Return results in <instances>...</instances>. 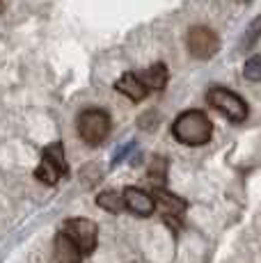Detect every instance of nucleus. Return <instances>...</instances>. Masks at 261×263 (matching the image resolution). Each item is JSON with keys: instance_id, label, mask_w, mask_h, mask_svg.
Here are the masks:
<instances>
[{"instance_id": "nucleus-1", "label": "nucleus", "mask_w": 261, "mask_h": 263, "mask_svg": "<svg viewBox=\"0 0 261 263\" xmlns=\"http://www.w3.org/2000/svg\"><path fill=\"white\" fill-rule=\"evenodd\" d=\"M172 135L185 146H202L213 138V124L202 110H185L174 121Z\"/></svg>"}, {"instance_id": "nucleus-2", "label": "nucleus", "mask_w": 261, "mask_h": 263, "mask_svg": "<svg viewBox=\"0 0 261 263\" xmlns=\"http://www.w3.org/2000/svg\"><path fill=\"white\" fill-rule=\"evenodd\" d=\"M78 135L85 144L99 146L110 135V115L99 108H87L78 115Z\"/></svg>"}, {"instance_id": "nucleus-3", "label": "nucleus", "mask_w": 261, "mask_h": 263, "mask_svg": "<svg viewBox=\"0 0 261 263\" xmlns=\"http://www.w3.org/2000/svg\"><path fill=\"white\" fill-rule=\"evenodd\" d=\"M207 101L218 110L222 117H227L234 124H240V121L248 119V105L240 99L238 94L229 92L225 87H211L207 94Z\"/></svg>"}, {"instance_id": "nucleus-4", "label": "nucleus", "mask_w": 261, "mask_h": 263, "mask_svg": "<svg viewBox=\"0 0 261 263\" xmlns=\"http://www.w3.org/2000/svg\"><path fill=\"white\" fill-rule=\"evenodd\" d=\"M64 234L76 242L83 254H92L94 247H97L99 227L97 222L87 220V217H71V220L64 222Z\"/></svg>"}, {"instance_id": "nucleus-5", "label": "nucleus", "mask_w": 261, "mask_h": 263, "mask_svg": "<svg viewBox=\"0 0 261 263\" xmlns=\"http://www.w3.org/2000/svg\"><path fill=\"white\" fill-rule=\"evenodd\" d=\"M220 48V39L218 34L211 28H204V25H195L188 32V50L193 58L197 60H209L218 53Z\"/></svg>"}, {"instance_id": "nucleus-6", "label": "nucleus", "mask_w": 261, "mask_h": 263, "mask_svg": "<svg viewBox=\"0 0 261 263\" xmlns=\"http://www.w3.org/2000/svg\"><path fill=\"white\" fill-rule=\"evenodd\" d=\"M124 204H126V209L130 213H135L140 217H149L154 213V209H156L154 197H149L147 192L140 188H133V185L124 190Z\"/></svg>"}, {"instance_id": "nucleus-7", "label": "nucleus", "mask_w": 261, "mask_h": 263, "mask_svg": "<svg viewBox=\"0 0 261 263\" xmlns=\"http://www.w3.org/2000/svg\"><path fill=\"white\" fill-rule=\"evenodd\" d=\"M53 259L55 263H80L83 261V252L78 250V245L69 238L67 234H58L53 242Z\"/></svg>"}, {"instance_id": "nucleus-8", "label": "nucleus", "mask_w": 261, "mask_h": 263, "mask_svg": "<svg viewBox=\"0 0 261 263\" xmlns=\"http://www.w3.org/2000/svg\"><path fill=\"white\" fill-rule=\"evenodd\" d=\"M115 89H117L119 94L128 96V99L135 101V103L144 101V99H147V94H149V89L144 87V83L140 80V73H133V71L124 73L122 78L115 83Z\"/></svg>"}, {"instance_id": "nucleus-9", "label": "nucleus", "mask_w": 261, "mask_h": 263, "mask_svg": "<svg viewBox=\"0 0 261 263\" xmlns=\"http://www.w3.org/2000/svg\"><path fill=\"white\" fill-rule=\"evenodd\" d=\"M154 201H158V206L165 211V217H179V215H183L185 206H188L181 199V197L172 195V192H167L165 188H156V190H154Z\"/></svg>"}, {"instance_id": "nucleus-10", "label": "nucleus", "mask_w": 261, "mask_h": 263, "mask_svg": "<svg viewBox=\"0 0 261 263\" xmlns=\"http://www.w3.org/2000/svg\"><path fill=\"white\" fill-rule=\"evenodd\" d=\"M140 80L144 83V87L149 92H163L165 85H167V67L163 62L158 64H152L149 69L140 71Z\"/></svg>"}, {"instance_id": "nucleus-11", "label": "nucleus", "mask_w": 261, "mask_h": 263, "mask_svg": "<svg viewBox=\"0 0 261 263\" xmlns=\"http://www.w3.org/2000/svg\"><path fill=\"white\" fill-rule=\"evenodd\" d=\"M97 206L103 211H108V213H122V209L126 204H124V195L117 190H103L101 195L97 197Z\"/></svg>"}, {"instance_id": "nucleus-12", "label": "nucleus", "mask_w": 261, "mask_h": 263, "mask_svg": "<svg viewBox=\"0 0 261 263\" xmlns=\"http://www.w3.org/2000/svg\"><path fill=\"white\" fill-rule=\"evenodd\" d=\"M62 176H64L62 172L55 167L48 158H44V156H42V163H39V167L34 170V179H39L42 183H46V185H55L60 179H62Z\"/></svg>"}, {"instance_id": "nucleus-13", "label": "nucleus", "mask_w": 261, "mask_h": 263, "mask_svg": "<svg viewBox=\"0 0 261 263\" xmlns=\"http://www.w3.org/2000/svg\"><path fill=\"white\" fill-rule=\"evenodd\" d=\"M44 158L51 160V163H53L60 172H62L64 176L69 174V167H67V158H64V146H62V142H53L51 146H46V149H44Z\"/></svg>"}, {"instance_id": "nucleus-14", "label": "nucleus", "mask_w": 261, "mask_h": 263, "mask_svg": "<svg viewBox=\"0 0 261 263\" xmlns=\"http://www.w3.org/2000/svg\"><path fill=\"white\" fill-rule=\"evenodd\" d=\"M259 37H261V14L254 21H250V25L245 28V34H243V39H240V50H250L259 42Z\"/></svg>"}, {"instance_id": "nucleus-15", "label": "nucleus", "mask_w": 261, "mask_h": 263, "mask_svg": "<svg viewBox=\"0 0 261 263\" xmlns=\"http://www.w3.org/2000/svg\"><path fill=\"white\" fill-rule=\"evenodd\" d=\"M165 176H167V160L165 158H154L152 167H149V181H154L156 188H163Z\"/></svg>"}, {"instance_id": "nucleus-16", "label": "nucleus", "mask_w": 261, "mask_h": 263, "mask_svg": "<svg viewBox=\"0 0 261 263\" xmlns=\"http://www.w3.org/2000/svg\"><path fill=\"white\" fill-rule=\"evenodd\" d=\"M243 76L250 83H261V58L259 55H254V58H250L248 62H245Z\"/></svg>"}, {"instance_id": "nucleus-17", "label": "nucleus", "mask_w": 261, "mask_h": 263, "mask_svg": "<svg viewBox=\"0 0 261 263\" xmlns=\"http://www.w3.org/2000/svg\"><path fill=\"white\" fill-rule=\"evenodd\" d=\"M133 149H135V140H128V142L124 144V146H119V149L113 154V160H110V167H117V165L122 163V160H126V158H128V154H130Z\"/></svg>"}, {"instance_id": "nucleus-18", "label": "nucleus", "mask_w": 261, "mask_h": 263, "mask_svg": "<svg viewBox=\"0 0 261 263\" xmlns=\"http://www.w3.org/2000/svg\"><path fill=\"white\" fill-rule=\"evenodd\" d=\"M3 9H5V5H3V0H0V14H3Z\"/></svg>"}]
</instances>
